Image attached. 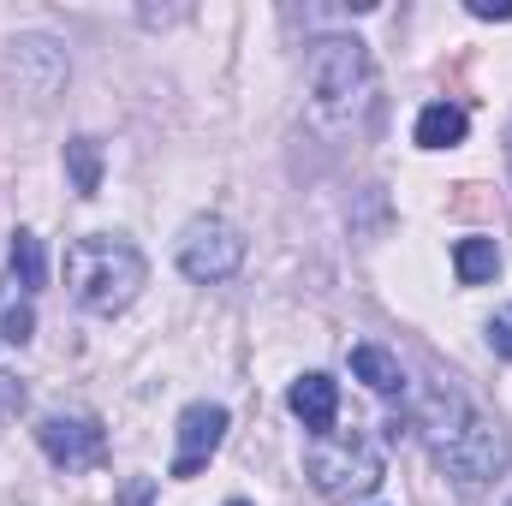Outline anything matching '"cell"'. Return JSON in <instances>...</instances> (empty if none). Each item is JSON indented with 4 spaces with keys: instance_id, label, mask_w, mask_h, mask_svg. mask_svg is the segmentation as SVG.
<instances>
[{
    "instance_id": "obj_17",
    "label": "cell",
    "mask_w": 512,
    "mask_h": 506,
    "mask_svg": "<svg viewBox=\"0 0 512 506\" xmlns=\"http://www.w3.org/2000/svg\"><path fill=\"white\" fill-rule=\"evenodd\" d=\"M149 495H155V483H149V477H131L126 495H120V506H149Z\"/></svg>"
},
{
    "instance_id": "obj_5",
    "label": "cell",
    "mask_w": 512,
    "mask_h": 506,
    "mask_svg": "<svg viewBox=\"0 0 512 506\" xmlns=\"http://www.w3.org/2000/svg\"><path fill=\"white\" fill-rule=\"evenodd\" d=\"M239 262H245V239H239V227H227V221H215V215H203V221L185 227V239H179V268H185L197 286H221V280H233Z\"/></svg>"
},
{
    "instance_id": "obj_16",
    "label": "cell",
    "mask_w": 512,
    "mask_h": 506,
    "mask_svg": "<svg viewBox=\"0 0 512 506\" xmlns=\"http://www.w3.org/2000/svg\"><path fill=\"white\" fill-rule=\"evenodd\" d=\"M489 346H495V358H512V310H501L489 322Z\"/></svg>"
},
{
    "instance_id": "obj_6",
    "label": "cell",
    "mask_w": 512,
    "mask_h": 506,
    "mask_svg": "<svg viewBox=\"0 0 512 506\" xmlns=\"http://www.w3.org/2000/svg\"><path fill=\"white\" fill-rule=\"evenodd\" d=\"M36 441H42V453H48L60 471H90V465L108 453V429H102L96 417H42Z\"/></svg>"
},
{
    "instance_id": "obj_20",
    "label": "cell",
    "mask_w": 512,
    "mask_h": 506,
    "mask_svg": "<svg viewBox=\"0 0 512 506\" xmlns=\"http://www.w3.org/2000/svg\"><path fill=\"white\" fill-rule=\"evenodd\" d=\"M233 506H245V501H233Z\"/></svg>"
},
{
    "instance_id": "obj_3",
    "label": "cell",
    "mask_w": 512,
    "mask_h": 506,
    "mask_svg": "<svg viewBox=\"0 0 512 506\" xmlns=\"http://www.w3.org/2000/svg\"><path fill=\"white\" fill-rule=\"evenodd\" d=\"M66 286L90 316H120L131 298L143 292V256L126 239H78L66 251Z\"/></svg>"
},
{
    "instance_id": "obj_2",
    "label": "cell",
    "mask_w": 512,
    "mask_h": 506,
    "mask_svg": "<svg viewBox=\"0 0 512 506\" xmlns=\"http://www.w3.org/2000/svg\"><path fill=\"white\" fill-rule=\"evenodd\" d=\"M304 90H310V108L322 126H370V108H376V66L364 54V42L352 36H322L310 42L304 54Z\"/></svg>"
},
{
    "instance_id": "obj_21",
    "label": "cell",
    "mask_w": 512,
    "mask_h": 506,
    "mask_svg": "<svg viewBox=\"0 0 512 506\" xmlns=\"http://www.w3.org/2000/svg\"><path fill=\"white\" fill-rule=\"evenodd\" d=\"M507 506H512V501H507Z\"/></svg>"
},
{
    "instance_id": "obj_9",
    "label": "cell",
    "mask_w": 512,
    "mask_h": 506,
    "mask_svg": "<svg viewBox=\"0 0 512 506\" xmlns=\"http://www.w3.org/2000/svg\"><path fill=\"white\" fill-rule=\"evenodd\" d=\"M286 405H292V417H298L310 435H328V429H334V411H340V381L322 376V370H310V376L292 381Z\"/></svg>"
},
{
    "instance_id": "obj_4",
    "label": "cell",
    "mask_w": 512,
    "mask_h": 506,
    "mask_svg": "<svg viewBox=\"0 0 512 506\" xmlns=\"http://www.w3.org/2000/svg\"><path fill=\"white\" fill-rule=\"evenodd\" d=\"M304 471H310V483H316L322 501H364L382 483V453L364 435H334L328 429V435L310 441Z\"/></svg>"
},
{
    "instance_id": "obj_1",
    "label": "cell",
    "mask_w": 512,
    "mask_h": 506,
    "mask_svg": "<svg viewBox=\"0 0 512 506\" xmlns=\"http://www.w3.org/2000/svg\"><path fill=\"white\" fill-rule=\"evenodd\" d=\"M423 435H429V453H435V465L447 471V477H459V483H489V477H501L512 465V441L507 429L495 423V417H483V411H471L459 393H441V399H429V411H423Z\"/></svg>"
},
{
    "instance_id": "obj_18",
    "label": "cell",
    "mask_w": 512,
    "mask_h": 506,
    "mask_svg": "<svg viewBox=\"0 0 512 506\" xmlns=\"http://www.w3.org/2000/svg\"><path fill=\"white\" fill-rule=\"evenodd\" d=\"M471 18H512V0H471Z\"/></svg>"
},
{
    "instance_id": "obj_11",
    "label": "cell",
    "mask_w": 512,
    "mask_h": 506,
    "mask_svg": "<svg viewBox=\"0 0 512 506\" xmlns=\"http://www.w3.org/2000/svg\"><path fill=\"white\" fill-rule=\"evenodd\" d=\"M352 376L364 381L370 393H405V370L382 346H352Z\"/></svg>"
},
{
    "instance_id": "obj_7",
    "label": "cell",
    "mask_w": 512,
    "mask_h": 506,
    "mask_svg": "<svg viewBox=\"0 0 512 506\" xmlns=\"http://www.w3.org/2000/svg\"><path fill=\"white\" fill-rule=\"evenodd\" d=\"M221 441H227V411L209 405V399L185 405V417H179V459H173V477H197V471L215 459Z\"/></svg>"
},
{
    "instance_id": "obj_12",
    "label": "cell",
    "mask_w": 512,
    "mask_h": 506,
    "mask_svg": "<svg viewBox=\"0 0 512 506\" xmlns=\"http://www.w3.org/2000/svg\"><path fill=\"white\" fill-rule=\"evenodd\" d=\"M453 268H459L465 286H483V280L501 274V245L495 239H459L453 245Z\"/></svg>"
},
{
    "instance_id": "obj_14",
    "label": "cell",
    "mask_w": 512,
    "mask_h": 506,
    "mask_svg": "<svg viewBox=\"0 0 512 506\" xmlns=\"http://www.w3.org/2000/svg\"><path fill=\"white\" fill-rule=\"evenodd\" d=\"M12 274H18L24 292L42 286V239L36 233H12Z\"/></svg>"
},
{
    "instance_id": "obj_15",
    "label": "cell",
    "mask_w": 512,
    "mask_h": 506,
    "mask_svg": "<svg viewBox=\"0 0 512 506\" xmlns=\"http://www.w3.org/2000/svg\"><path fill=\"white\" fill-rule=\"evenodd\" d=\"M30 328H36L30 304H6V310H0V340H6V346H24V340H30Z\"/></svg>"
},
{
    "instance_id": "obj_13",
    "label": "cell",
    "mask_w": 512,
    "mask_h": 506,
    "mask_svg": "<svg viewBox=\"0 0 512 506\" xmlns=\"http://www.w3.org/2000/svg\"><path fill=\"white\" fill-rule=\"evenodd\" d=\"M66 167H72V191L78 197H96L102 191V143L96 137H72L66 143Z\"/></svg>"
},
{
    "instance_id": "obj_19",
    "label": "cell",
    "mask_w": 512,
    "mask_h": 506,
    "mask_svg": "<svg viewBox=\"0 0 512 506\" xmlns=\"http://www.w3.org/2000/svg\"><path fill=\"white\" fill-rule=\"evenodd\" d=\"M507 167H512V131H507Z\"/></svg>"
},
{
    "instance_id": "obj_8",
    "label": "cell",
    "mask_w": 512,
    "mask_h": 506,
    "mask_svg": "<svg viewBox=\"0 0 512 506\" xmlns=\"http://www.w3.org/2000/svg\"><path fill=\"white\" fill-rule=\"evenodd\" d=\"M12 48H18V54H12L18 84H24L36 102H48V96L66 84V54H60V42H48V36H18Z\"/></svg>"
},
{
    "instance_id": "obj_10",
    "label": "cell",
    "mask_w": 512,
    "mask_h": 506,
    "mask_svg": "<svg viewBox=\"0 0 512 506\" xmlns=\"http://www.w3.org/2000/svg\"><path fill=\"white\" fill-rule=\"evenodd\" d=\"M465 108L459 102H429L423 108V120H417V143L423 149H453V143H465Z\"/></svg>"
}]
</instances>
